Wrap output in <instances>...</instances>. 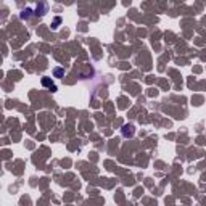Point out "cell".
Returning <instances> with one entry per match:
<instances>
[{
	"instance_id": "6da1fadb",
	"label": "cell",
	"mask_w": 206,
	"mask_h": 206,
	"mask_svg": "<svg viewBox=\"0 0 206 206\" xmlns=\"http://www.w3.org/2000/svg\"><path fill=\"white\" fill-rule=\"evenodd\" d=\"M122 134H124V137H130V135H134V127L132 126H126L124 130H122Z\"/></svg>"
},
{
	"instance_id": "7a4b0ae2",
	"label": "cell",
	"mask_w": 206,
	"mask_h": 206,
	"mask_svg": "<svg viewBox=\"0 0 206 206\" xmlns=\"http://www.w3.org/2000/svg\"><path fill=\"white\" fill-rule=\"evenodd\" d=\"M42 82H44V85H50V87H52V92H55V90H56V87H55L53 84H50V82H48V79H44Z\"/></svg>"
},
{
	"instance_id": "3957f363",
	"label": "cell",
	"mask_w": 206,
	"mask_h": 206,
	"mask_svg": "<svg viewBox=\"0 0 206 206\" xmlns=\"http://www.w3.org/2000/svg\"><path fill=\"white\" fill-rule=\"evenodd\" d=\"M55 74H56V76H61V74H63V69H58V68H56V69H55Z\"/></svg>"
}]
</instances>
